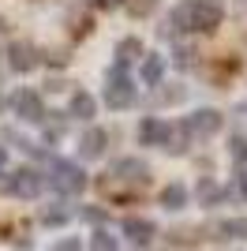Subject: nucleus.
Listing matches in <instances>:
<instances>
[{
    "instance_id": "1",
    "label": "nucleus",
    "mask_w": 247,
    "mask_h": 251,
    "mask_svg": "<svg viewBox=\"0 0 247 251\" xmlns=\"http://www.w3.org/2000/svg\"><path fill=\"white\" fill-rule=\"evenodd\" d=\"M94 184L105 202H139L150 191V165L143 157H116Z\"/></svg>"
},
{
    "instance_id": "2",
    "label": "nucleus",
    "mask_w": 247,
    "mask_h": 251,
    "mask_svg": "<svg viewBox=\"0 0 247 251\" xmlns=\"http://www.w3.org/2000/svg\"><path fill=\"white\" fill-rule=\"evenodd\" d=\"M221 23H225L221 0H180L173 8V26L180 34H217Z\"/></svg>"
},
{
    "instance_id": "3",
    "label": "nucleus",
    "mask_w": 247,
    "mask_h": 251,
    "mask_svg": "<svg viewBox=\"0 0 247 251\" xmlns=\"http://www.w3.org/2000/svg\"><path fill=\"white\" fill-rule=\"evenodd\" d=\"M101 101L109 105V109H116V113H124V109H131V105L139 101V90H135L127 68H116V64L109 68L105 86H101Z\"/></svg>"
},
{
    "instance_id": "4",
    "label": "nucleus",
    "mask_w": 247,
    "mask_h": 251,
    "mask_svg": "<svg viewBox=\"0 0 247 251\" xmlns=\"http://www.w3.org/2000/svg\"><path fill=\"white\" fill-rule=\"evenodd\" d=\"M49 184L60 195H82L86 191V173H82V165H75V161H64V157H56L52 161V176H49Z\"/></svg>"
},
{
    "instance_id": "5",
    "label": "nucleus",
    "mask_w": 247,
    "mask_h": 251,
    "mask_svg": "<svg viewBox=\"0 0 247 251\" xmlns=\"http://www.w3.org/2000/svg\"><path fill=\"white\" fill-rule=\"evenodd\" d=\"M11 109H15V116H19L23 124H45V101H41L38 90H30V86H23V90H15L11 94Z\"/></svg>"
},
{
    "instance_id": "6",
    "label": "nucleus",
    "mask_w": 247,
    "mask_h": 251,
    "mask_svg": "<svg viewBox=\"0 0 247 251\" xmlns=\"http://www.w3.org/2000/svg\"><path fill=\"white\" fill-rule=\"evenodd\" d=\"M4 56H8V68L11 72H19V75H26V72H34L41 64V52H38V45L34 42H26V38H15V42L4 49Z\"/></svg>"
},
{
    "instance_id": "7",
    "label": "nucleus",
    "mask_w": 247,
    "mask_h": 251,
    "mask_svg": "<svg viewBox=\"0 0 247 251\" xmlns=\"http://www.w3.org/2000/svg\"><path fill=\"white\" fill-rule=\"evenodd\" d=\"M4 188H8L11 195H19V199H38L41 188H45V180H41L38 169L23 165V169H15V173L8 176V184H4Z\"/></svg>"
},
{
    "instance_id": "8",
    "label": "nucleus",
    "mask_w": 247,
    "mask_h": 251,
    "mask_svg": "<svg viewBox=\"0 0 247 251\" xmlns=\"http://www.w3.org/2000/svg\"><path fill=\"white\" fill-rule=\"evenodd\" d=\"M221 113L217 109H195V113H187V120H184V127L191 131V139H210V135H217L221 131Z\"/></svg>"
},
{
    "instance_id": "9",
    "label": "nucleus",
    "mask_w": 247,
    "mask_h": 251,
    "mask_svg": "<svg viewBox=\"0 0 247 251\" xmlns=\"http://www.w3.org/2000/svg\"><path fill=\"white\" fill-rule=\"evenodd\" d=\"M124 236H127V244H135V248H146V244L157 236V225L150 218H124Z\"/></svg>"
},
{
    "instance_id": "10",
    "label": "nucleus",
    "mask_w": 247,
    "mask_h": 251,
    "mask_svg": "<svg viewBox=\"0 0 247 251\" xmlns=\"http://www.w3.org/2000/svg\"><path fill=\"white\" fill-rule=\"evenodd\" d=\"M169 120L161 116H143V124H139V143L143 147H165V139H169Z\"/></svg>"
},
{
    "instance_id": "11",
    "label": "nucleus",
    "mask_w": 247,
    "mask_h": 251,
    "mask_svg": "<svg viewBox=\"0 0 247 251\" xmlns=\"http://www.w3.org/2000/svg\"><path fill=\"white\" fill-rule=\"evenodd\" d=\"M109 150V131L105 127H86L79 139V154L82 157H101Z\"/></svg>"
},
{
    "instance_id": "12",
    "label": "nucleus",
    "mask_w": 247,
    "mask_h": 251,
    "mask_svg": "<svg viewBox=\"0 0 247 251\" xmlns=\"http://www.w3.org/2000/svg\"><path fill=\"white\" fill-rule=\"evenodd\" d=\"M68 116H75V120H94V116H98V98H94L90 90H75L72 101H68Z\"/></svg>"
},
{
    "instance_id": "13",
    "label": "nucleus",
    "mask_w": 247,
    "mask_h": 251,
    "mask_svg": "<svg viewBox=\"0 0 247 251\" xmlns=\"http://www.w3.org/2000/svg\"><path fill=\"white\" fill-rule=\"evenodd\" d=\"M116 68H127V64H135V60H143V42L135 38V34H127V38H120L116 42Z\"/></svg>"
},
{
    "instance_id": "14",
    "label": "nucleus",
    "mask_w": 247,
    "mask_h": 251,
    "mask_svg": "<svg viewBox=\"0 0 247 251\" xmlns=\"http://www.w3.org/2000/svg\"><path fill=\"white\" fill-rule=\"evenodd\" d=\"M157 202H161L165 210H184L187 206V188L184 184H165L161 195H157Z\"/></svg>"
},
{
    "instance_id": "15",
    "label": "nucleus",
    "mask_w": 247,
    "mask_h": 251,
    "mask_svg": "<svg viewBox=\"0 0 247 251\" xmlns=\"http://www.w3.org/2000/svg\"><path fill=\"white\" fill-rule=\"evenodd\" d=\"M165 150L169 154H187L191 150V131L184 124H173L169 127V139H165Z\"/></svg>"
},
{
    "instance_id": "16",
    "label": "nucleus",
    "mask_w": 247,
    "mask_h": 251,
    "mask_svg": "<svg viewBox=\"0 0 247 251\" xmlns=\"http://www.w3.org/2000/svg\"><path fill=\"white\" fill-rule=\"evenodd\" d=\"M161 75H165V60L161 56H157V52L143 56V83L146 86H161Z\"/></svg>"
},
{
    "instance_id": "17",
    "label": "nucleus",
    "mask_w": 247,
    "mask_h": 251,
    "mask_svg": "<svg viewBox=\"0 0 247 251\" xmlns=\"http://www.w3.org/2000/svg\"><path fill=\"white\" fill-rule=\"evenodd\" d=\"M157 4H161V0H120V8L127 11L131 19H150L157 11Z\"/></svg>"
},
{
    "instance_id": "18",
    "label": "nucleus",
    "mask_w": 247,
    "mask_h": 251,
    "mask_svg": "<svg viewBox=\"0 0 247 251\" xmlns=\"http://www.w3.org/2000/svg\"><path fill=\"white\" fill-rule=\"evenodd\" d=\"M68 218H72V210L64 206V202H52V206L41 210V225H49V229H56V225H68Z\"/></svg>"
},
{
    "instance_id": "19",
    "label": "nucleus",
    "mask_w": 247,
    "mask_h": 251,
    "mask_svg": "<svg viewBox=\"0 0 247 251\" xmlns=\"http://www.w3.org/2000/svg\"><path fill=\"white\" fill-rule=\"evenodd\" d=\"M217 236H228V240H247V218H225L217 225Z\"/></svg>"
},
{
    "instance_id": "20",
    "label": "nucleus",
    "mask_w": 247,
    "mask_h": 251,
    "mask_svg": "<svg viewBox=\"0 0 247 251\" xmlns=\"http://www.w3.org/2000/svg\"><path fill=\"white\" fill-rule=\"evenodd\" d=\"M90 251H120V240L105 229H94L90 232Z\"/></svg>"
},
{
    "instance_id": "21",
    "label": "nucleus",
    "mask_w": 247,
    "mask_h": 251,
    "mask_svg": "<svg viewBox=\"0 0 247 251\" xmlns=\"http://www.w3.org/2000/svg\"><path fill=\"white\" fill-rule=\"evenodd\" d=\"M225 199V191L217 188L214 180H202V184H198V202H202V206H210V202H221Z\"/></svg>"
},
{
    "instance_id": "22",
    "label": "nucleus",
    "mask_w": 247,
    "mask_h": 251,
    "mask_svg": "<svg viewBox=\"0 0 247 251\" xmlns=\"http://www.w3.org/2000/svg\"><path fill=\"white\" fill-rule=\"evenodd\" d=\"M176 68H198V52L191 45H176V56H173Z\"/></svg>"
},
{
    "instance_id": "23",
    "label": "nucleus",
    "mask_w": 247,
    "mask_h": 251,
    "mask_svg": "<svg viewBox=\"0 0 247 251\" xmlns=\"http://www.w3.org/2000/svg\"><path fill=\"white\" fill-rule=\"evenodd\" d=\"M232 157H236L240 165L247 161V135H232Z\"/></svg>"
},
{
    "instance_id": "24",
    "label": "nucleus",
    "mask_w": 247,
    "mask_h": 251,
    "mask_svg": "<svg viewBox=\"0 0 247 251\" xmlns=\"http://www.w3.org/2000/svg\"><path fill=\"white\" fill-rule=\"evenodd\" d=\"M49 251H82V240H75V236H64V240H56Z\"/></svg>"
},
{
    "instance_id": "25",
    "label": "nucleus",
    "mask_w": 247,
    "mask_h": 251,
    "mask_svg": "<svg viewBox=\"0 0 247 251\" xmlns=\"http://www.w3.org/2000/svg\"><path fill=\"white\" fill-rule=\"evenodd\" d=\"M8 165V147H0V169Z\"/></svg>"
},
{
    "instance_id": "26",
    "label": "nucleus",
    "mask_w": 247,
    "mask_h": 251,
    "mask_svg": "<svg viewBox=\"0 0 247 251\" xmlns=\"http://www.w3.org/2000/svg\"><path fill=\"white\" fill-rule=\"evenodd\" d=\"M240 195L247 199V176H240Z\"/></svg>"
},
{
    "instance_id": "27",
    "label": "nucleus",
    "mask_w": 247,
    "mask_h": 251,
    "mask_svg": "<svg viewBox=\"0 0 247 251\" xmlns=\"http://www.w3.org/2000/svg\"><path fill=\"white\" fill-rule=\"evenodd\" d=\"M4 30H8V19H4V15H0V34H4Z\"/></svg>"
},
{
    "instance_id": "28",
    "label": "nucleus",
    "mask_w": 247,
    "mask_h": 251,
    "mask_svg": "<svg viewBox=\"0 0 247 251\" xmlns=\"http://www.w3.org/2000/svg\"><path fill=\"white\" fill-rule=\"evenodd\" d=\"M0 56H4V52H0Z\"/></svg>"
},
{
    "instance_id": "29",
    "label": "nucleus",
    "mask_w": 247,
    "mask_h": 251,
    "mask_svg": "<svg viewBox=\"0 0 247 251\" xmlns=\"http://www.w3.org/2000/svg\"><path fill=\"white\" fill-rule=\"evenodd\" d=\"M244 109H247V105H244Z\"/></svg>"
}]
</instances>
